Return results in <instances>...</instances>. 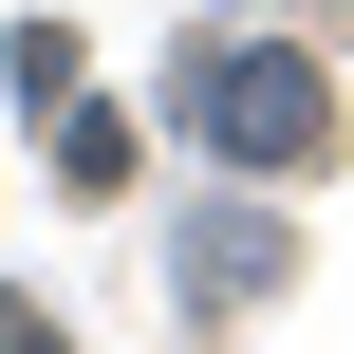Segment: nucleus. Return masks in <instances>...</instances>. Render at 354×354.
<instances>
[{
	"label": "nucleus",
	"mask_w": 354,
	"mask_h": 354,
	"mask_svg": "<svg viewBox=\"0 0 354 354\" xmlns=\"http://www.w3.org/2000/svg\"><path fill=\"white\" fill-rule=\"evenodd\" d=\"M0 354H75V336H56V317H37V299H0Z\"/></svg>",
	"instance_id": "nucleus-2"
},
{
	"label": "nucleus",
	"mask_w": 354,
	"mask_h": 354,
	"mask_svg": "<svg viewBox=\"0 0 354 354\" xmlns=\"http://www.w3.org/2000/svg\"><path fill=\"white\" fill-rule=\"evenodd\" d=\"M187 112H205L243 168H317V149H336V93H317V56H261V37H243V56H205V75H187Z\"/></svg>",
	"instance_id": "nucleus-1"
}]
</instances>
